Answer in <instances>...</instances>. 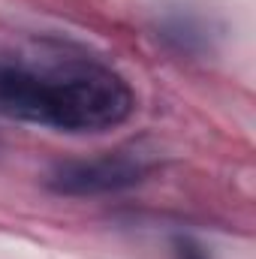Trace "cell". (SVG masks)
Instances as JSON below:
<instances>
[{"label": "cell", "instance_id": "cell-2", "mask_svg": "<svg viewBox=\"0 0 256 259\" xmlns=\"http://www.w3.org/2000/svg\"><path fill=\"white\" fill-rule=\"evenodd\" d=\"M157 151L142 145H124L88 160H64L46 175V187L58 196H109L142 184L154 166Z\"/></svg>", "mask_w": 256, "mask_h": 259}, {"label": "cell", "instance_id": "cell-4", "mask_svg": "<svg viewBox=\"0 0 256 259\" xmlns=\"http://www.w3.org/2000/svg\"><path fill=\"white\" fill-rule=\"evenodd\" d=\"M172 253H175V259H211L208 250H205L196 238H190V235H175Z\"/></svg>", "mask_w": 256, "mask_h": 259}, {"label": "cell", "instance_id": "cell-3", "mask_svg": "<svg viewBox=\"0 0 256 259\" xmlns=\"http://www.w3.org/2000/svg\"><path fill=\"white\" fill-rule=\"evenodd\" d=\"M157 36L181 55H205V52H211L214 33L202 15L187 12V9H175L157 21Z\"/></svg>", "mask_w": 256, "mask_h": 259}, {"label": "cell", "instance_id": "cell-1", "mask_svg": "<svg viewBox=\"0 0 256 259\" xmlns=\"http://www.w3.org/2000/svg\"><path fill=\"white\" fill-rule=\"evenodd\" d=\"M133 109V88L106 64H0V115L9 121L58 133H106L121 127Z\"/></svg>", "mask_w": 256, "mask_h": 259}]
</instances>
